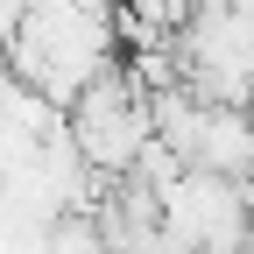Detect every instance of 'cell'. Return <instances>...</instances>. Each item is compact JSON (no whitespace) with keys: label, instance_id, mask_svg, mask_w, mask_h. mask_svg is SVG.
<instances>
[{"label":"cell","instance_id":"6da1fadb","mask_svg":"<svg viewBox=\"0 0 254 254\" xmlns=\"http://www.w3.org/2000/svg\"><path fill=\"white\" fill-rule=\"evenodd\" d=\"M184 170H212V177L254 184V120H247V106H205Z\"/></svg>","mask_w":254,"mask_h":254}]
</instances>
